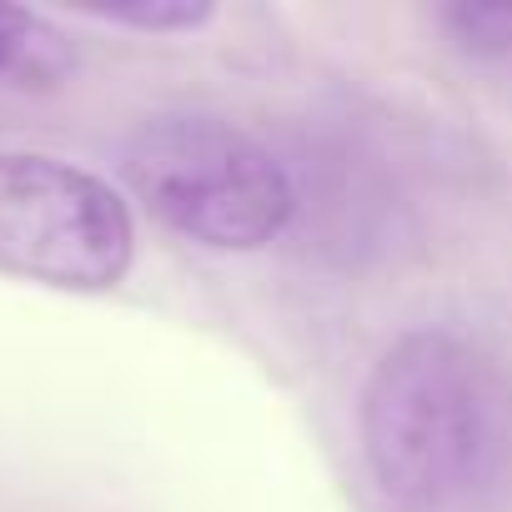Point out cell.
<instances>
[{
  "instance_id": "1",
  "label": "cell",
  "mask_w": 512,
  "mask_h": 512,
  "mask_svg": "<svg viewBox=\"0 0 512 512\" xmlns=\"http://www.w3.org/2000/svg\"><path fill=\"white\" fill-rule=\"evenodd\" d=\"M357 427L372 482L402 512H457L502 462L497 377L442 327H417L377 357Z\"/></svg>"
},
{
  "instance_id": "2",
  "label": "cell",
  "mask_w": 512,
  "mask_h": 512,
  "mask_svg": "<svg viewBox=\"0 0 512 512\" xmlns=\"http://www.w3.org/2000/svg\"><path fill=\"white\" fill-rule=\"evenodd\" d=\"M121 181L166 231L211 251L267 246L297 211V186L262 141L196 111L146 116L121 146Z\"/></svg>"
},
{
  "instance_id": "3",
  "label": "cell",
  "mask_w": 512,
  "mask_h": 512,
  "mask_svg": "<svg viewBox=\"0 0 512 512\" xmlns=\"http://www.w3.org/2000/svg\"><path fill=\"white\" fill-rule=\"evenodd\" d=\"M136 262V221L111 181L36 151H0V272L111 292Z\"/></svg>"
},
{
  "instance_id": "4",
  "label": "cell",
  "mask_w": 512,
  "mask_h": 512,
  "mask_svg": "<svg viewBox=\"0 0 512 512\" xmlns=\"http://www.w3.org/2000/svg\"><path fill=\"white\" fill-rule=\"evenodd\" d=\"M71 71L66 41L26 6H0V86L46 91Z\"/></svg>"
},
{
  "instance_id": "5",
  "label": "cell",
  "mask_w": 512,
  "mask_h": 512,
  "mask_svg": "<svg viewBox=\"0 0 512 512\" xmlns=\"http://www.w3.org/2000/svg\"><path fill=\"white\" fill-rule=\"evenodd\" d=\"M437 26L462 56L477 61L512 56V0H452L437 11Z\"/></svg>"
},
{
  "instance_id": "6",
  "label": "cell",
  "mask_w": 512,
  "mask_h": 512,
  "mask_svg": "<svg viewBox=\"0 0 512 512\" xmlns=\"http://www.w3.org/2000/svg\"><path fill=\"white\" fill-rule=\"evenodd\" d=\"M96 21L111 26H131V31H151V36H176V31H196L206 26L216 11L211 0H106V6H81Z\"/></svg>"
}]
</instances>
